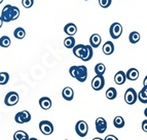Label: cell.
<instances>
[{"mask_svg": "<svg viewBox=\"0 0 147 140\" xmlns=\"http://www.w3.org/2000/svg\"><path fill=\"white\" fill-rule=\"evenodd\" d=\"M62 96L65 100L67 101H71L74 98V91L73 89L70 88V87H66V88L63 89L62 91Z\"/></svg>", "mask_w": 147, "mask_h": 140, "instance_id": "4fadbf2b", "label": "cell"}, {"mask_svg": "<svg viewBox=\"0 0 147 140\" xmlns=\"http://www.w3.org/2000/svg\"><path fill=\"white\" fill-rule=\"evenodd\" d=\"M125 80H127V75H125V73L123 71H118L116 72V74L114 75V81H115L116 85H119V86H121V85H123L125 83Z\"/></svg>", "mask_w": 147, "mask_h": 140, "instance_id": "9a60e30c", "label": "cell"}, {"mask_svg": "<svg viewBox=\"0 0 147 140\" xmlns=\"http://www.w3.org/2000/svg\"><path fill=\"white\" fill-rule=\"evenodd\" d=\"M142 130L147 133V120H144L142 122Z\"/></svg>", "mask_w": 147, "mask_h": 140, "instance_id": "d6a6232c", "label": "cell"}, {"mask_svg": "<svg viewBox=\"0 0 147 140\" xmlns=\"http://www.w3.org/2000/svg\"><path fill=\"white\" fill-rule=\"evenodd\" d=\"M109 33L113 39H117L123 34V26L120 23H113L109 28Z\"/></svg>", "mask_w": 147, "mask_h": 140, "instance_id": "3957f363", "label": "cell"}, {"mask_svg": "<svg viewBox=\"0 0 147 140\" xmlns=\"http://www.w3.org/2000/svg\"><path fill=\"white\" fill-rule=\"evenodd\" d=\"M138 100L141 102V103H147V92L145 91V89H141V91L138 94Z\"/></svg>", "mask_w": 147, "mask_h": 140, "instance_id": "83f0119b", "label": "cell"}, {"mask_svg": "<svg viewBox=\"0 0 147 140\" xmlns=\"http://www.w3.org/2000/svg\"><path fill=\"white\" fill-rule=\"evenodd\" d=\"M39 130L43 135H51L54 132V125L49 120H41L39 123Z\"/></svg>", "mask_w": 147, "mask_h": 140, "instance_id": "5b68a950", "label": "cell"}, {"mask_svg": "<svg viewBox=\"0 0 147 140\" xmlns=\"http://www.w3.org/2000/svg\"><path fill=\"white\" fill-rule=\"evenodd\" d=\"M101 42H102V37L97 33H95L90 37V45L92 47H99Z\"/></svg>", "mask_w": 147, "mask_h": 140, "instance_id": "5bb4252c", "label": "cell"}, {"mask_svg": "<svg viewBox=\"0 0 147 140\" xmlns=\"http://www.w3.org/2000/svg\"><path fill=\"white\" fill-rule=\"evenodd\" d=\"M138 99V94L136 93L135 89L129 88L125 93V103L129 105H133L136 103V101Z\"/></svg>", "mask_w": 147, "mask_h": 140, "instance_id": "7a4b0ae2", "label": "cell"}, {"mask_svg": "<svg viewBox=\"0 0 147 140\" xmlns=\"http://www.w3.org/2000/svg\"><path fill=\"white\" fill-rule=\"evenodd\" d=\"M116 96H117V92L114 88H109L106 91V98L109 99V100H113L115 99Z\"/></svg>", "mask_w": 147, "mask_h": 140, "instance_id": "484cf974", "label": "cell"}, {"mask_svg": "<svg viewBox=\"0 0 147 140\" xmlns=\"http://www.w3.org/2000/svg\"><path fill=\"white\" fill-rule=\"evenodd\" d=\"M92 140H104V139H102V138H100V137H96V138H93Z\"/></svg>", "mask_w": 147, "mask_h": 140, "instance_id": "8d00e7d4", "label": "cell"}, {"mask_svg": "<svg viewBox=\"0 0 147 140\" xmlns=\"http://www.w3.org/2000/svg\"><path fill=\"white\" fill-rule=\"evenodd\" d=\"M11 43V40L8 36H1L0 37V47H8Z\"/></svg>", "mask_w": 147, "mask_h": 140, "instance_id": "4316f807", "label": "cell"}, {"mask_svg": "<svg viewBox=\"0 0 147 140\" xmlns=\"http://www.w3.org/2000/svg\"><path fill=\"white\" fill-rule=\"evenodd\" d=\"M15 120L18 124H25L28 123L31 120V114H30L29 111L27 110H23L18 112L15 116Z\"/></svg>", "mask_w": 147, "mask_h": 140, "instance_id": "52a82bcc", "label": "cell"}, {"mask_svg": "<svg viewBox=\"0 0 147 140\" xmlns=\"http://www.w3.org/2000/svg\"><path fill=\"white\" fill-rule=\"evenodd\" d=\"M2 25H3V21H2V19H1V17H0V28L2 27Z\"/></svg>", "mask_w": 147, "mask_h": 140, "instance_id": "d590c367", "label": "cell"}, {"mask_svg": "<svg viewBox=\"0 0 147 140\" xmlns=\"http://www.w3.org/2000/svg\"><path fill=\"white\" fill-rule=\"evenodd\" d=\"M96 130L100 134H103L107 130V122L104 118H98L96 120Z\"/></svg>", "mask_w": 147, "mask_h": 140, "instance_id": "30bf717a", "label": "cell"}, {"mask_svg": "<svg viewBox=\"0 0 147 140\" xmlns=\"http://www.w3.org/2000/svg\"><path fill=\"white\" fill-rule=\"evenodd\" d=\"M30 137L27 133L25 131H17V132L13 134V140H29Z\"/></svg>", "mask_w": 147, "mask_h": 140, "instance_id": "ffe728a7", "label": "cell"}, {"mask_svg": "<svg viewBox=\"0 0 147 140\" xmlns=\"http://www.w3.org/2000/svg\"><path fill=\"white\" fill-rule=\"evenodd\" d=\"M11 7H12V5H5L4 7H3L2 11H1V19H2L3 23H9L11 22Z\"/></svg>", "mask_w": 147, "mask_h": 140, "instance_id": "9c48e42d", "label": "cell"}, {"mask_svg": "<svg viewBox=\"0 0 147 140\" xmlns=\"http://www.w3.org/2000/svg\"><path fill=\"white\" fill-rule=\"evenodd\" d=\"M66 140H68V139H66Z\"/></svg>", "mask_w": 147, "mask_h": 140, "instance_id": "7bdbcfd3", "label": "cell"}, {"mask_svg": "<svg viewBox=\"0 0 147 140\" xmlns=\"http://www.w3.org/2000/svg\"><path fill=\"white\" fill-rule=\"evenodd\" d=\"M143 88H144V87H143ZM144 89H145V91H146V92H147V88H144Z\"/></svg>", "mask_w": 147, "mask_h": 140, "instance_id": "60d3db41", "label": "cell"}, {"mask_svg": "<svg viewBox=\"0 0 147 140\" xmlns=\"http://www.w3.org/2000/svg\"><path fill=\"white\" fill-rule=\"evenodd\" d=\"M70 75L76 78L80 83H84L88 78V69L84 65H79V66H72L69 69Z\"/></svg>", "mask_w": 147, "mask_h": 140, "instance_id": "6da1fadb", "label": "cell"}, {"mask_svg": "<svg viewBox=\"0 0 147 140\" xmlns=\"http://www.w3.org/2000/svg\"><path fill=\"white\" fill-rule=\"evenodd\" d=\"M143 87H144V88H147V75L145 76L144 80H143Z\"/></svg>", "mask_w": 147, "mask_h": 140, "instance_id": "e575fe53", "label": "cell"}, {"mask_svg": "<svg viewBox=\"0 0 147 140\" xmlns=\"http://www.w3.org/2000/svg\"><path fill=\"white\" fill-rule=\"evenodd\" d=\"M2 2H3V0H0V4H1Z\"/></svg>", "mask_w": 147, "mask_h": 140, "instance_id": "ab89813d", "label": "cell"}, {"mask_svg": "<svg viewBox=\"0 0 147 140\" xmlns=\"http://www.w3.org/2000/svg\"><path fill=\"white\" fill-rule=\"evenodd\" d=\"M29 140H38V139H37V138H30Z\"/></svg>", "mask_w": 147, "mask_h": 140, "instance_id": "f35d334b", "label": "cell"}, {"mask_svg": "<svg viewBox=\"0 0 147 140\" xmlns=\"http://www.w3.org/2000/svg\"><path fill=\"white\" fill-rule=\"evenodd\" d=\"M84 49H86V45H84V44H77V45H74V47H73L74 56L80 59L81 56H82V54H84Z\"/></svg>", "mask_w": 147, "mask_h": 140, "instance_id": "d6986e66", "label": "cell"}, {"mask_svg": "<svg viewBox=\"0 0 147 140\" xmlns=\"http://www.w3.org/2000/svg\"><path fill=\"white\" fill-rule=\"evenodd\" d=\"M113 125L117 129L123 128V127H125V120H123V116H115L114 120H113Z\"/></svg>", "mask_w": 147, "mask_h": 140, "instance_id": "cb8c5ba5", "label": "cell"}, {"mask_svg": "<svg viewBox=\"0 0 147 140\" xmlns=\"http://www.w3.org/2000/svg\"><path fill=\"white\" fill-rule=\"evenodd\" d=\"M106 71V66L103 63H98L95 66V72L97 75H103Z\"/></svg>", "mask_w": 147, "mask_h": 140, "instance_id": "d4e9b609", "label": "cell"}, {"mask_svg": "<svg viewBox=\"0 0 147 140\" xmlns=\"http://www.w3.org/2000/svg\"><path fill=\"white\" fill-rule=\"evenodd\" d=\"M84 1H88V0H84Z\"/></svg>", "mask_w": 147, "mask_h": 140, "instance_id": "b9f144b4", "label": "cell"}, {"mask_svg": "<svg viewBox=\"0 0 147 140\" xmlns=\"http://www.w3.org/2000/svg\"><path fill=\"white\" fill-rule=\"evenodd\" d=\"M75 132L80 137H86L88 132V125L84 120H78L75 125Z\"/></svg>", "mask_w": 147, "mask_h": 140, "instance_id": "277c9868", "label": "cell"}, {"mask_svg": "<svg viewBox=\"0 0 147 140\" xmlns=\"http://www.w3.org/2000/svg\"><path fill=\"white\" fill-rule=\"evenodd\" d=\"M140 38H141V35H140V33L138 32V31H133V32H131L130 35H129V40H130V42L133 44L139 42Z\"/></svg>", "mask_w": 147, "mask_h": 140, "instance_id": "44dd1931", "label": "cell"}, {"mask_svg": "<svg viewBox=\"0 0 147 140\" xmlns=\"http://www.w3.org/2000/svg\"><path fill=\"white\" fill-rule=\"evenodd\" d=\"M20 17V9L17 6H12L11 7V20L15 21Z\"/></svg>", "mask_w": 147, "mask_h": 140, "instance_id": "f546056e", "label": "cell"}, {"mask_svg": "<svg viewBox=\"0 0 147 140\" xmlns=\"http://www.w3.org/2000/svg\"><path fill=\"white\" fill-rule=\"evenodd\" d=\"M102 49H103L104 54L109 56V55H112L113 52H114V44H113L112 41H106Z\"/></svg>", "mask_w": 147, "mask_h": 140, "instance_id": "ac0fdd59", "label": "cell"}, {"mask_svg": "<svg viewBox=\"0 0 147 140\" xmlns=\"http://www.w3.org/2000/svg\"><path fill=\"white\" fill-rule=\"evenodd\" d=\"M64 45L67 49H73L75 45V38L73 36H68L64 39Z\"/></svg>", "mask_w": 147, "mask_h": 140, "instance_id": "7402d4cb", "label": "cell"}, {"mask_svg": "<svg viewBox=\"0 0 147 140\" xmlns=\"http://www.w3.org/2000/svg\"><path fill=\"white\" fill-rule=\"evenodd\" d=\"M39 105L43 110H49L53 105L52 100L49 97H42V98L39 99Z\"/></svg>", "mask_w": 147, "mask_h": 140, "instance_id": "2e32d148", "label": "cell"}, {"mask_svg": "<svg viewBox=\"0 0 147 140\" xmlns=\"http://www.w3.org/2000/svg\"><path fill=\"white\" fill-rule=\"evenodd\" d=\"M111 1L112 0H99V4H100L101 7L108 8L111 5Z\"/></svg>", "mask_w": 147, "mask_h": 140, "instance_id": "4dcf8cb0", "label": "cell"}, {"mask_svg": "<svg viewBox=\"0 0 147 140\" xmlns=\"http://www.w3.org/2000/svg\"><path fill=\"white\" fill-rule=\"evenodd\" d=\"M13 36H15L17 39H23V38L26 36V31H25L24 28L18 27L17 29L13 31Z\"/></svg>", "mask_w": 147, "mask_h": 140, "instance_id": "603a6c76", "label": "cell"}, {"mask_svg": "<svg viewBox=\"0 0 147 140\" xmlns=\"http://www.w3.org/2000/svg\"><path fill=\"white\" fill-rule=\"evenodd\" d=\"M19 94L17 92H9L6 94V96L4 98V103L6 106H13L19 102Z\"/></svg>", "mask_w": 147, "mask_h": 140, "instance_id": "8992f818", "label": "cell"}, {"mask_svg": "<svg viewBox=\"0 0 147 140\" xmlns=\"http://www.w3.org/2000/svg\"><path fill=\"white\" fill-rule=\"evenodd\" d=\"M93 55H94L93 47H92L91 45H86V49H84V54H82V56H81L80 59L84 62H88L93 58Z\"/></svg>", "mask_w": 147, "mask_h": 140, "instance_id": "7c38bea8", "label": "cell"}, {"mask_svg": "<svg viewBox=\"0 0 147 140\" xmlns=\"http://www.w3.org/2000/svg\"><path fill=\"white\" fill-rule=\"evenodd\" d=\"M144 114H145V116L147 118V108H145V110H144Z\"/></svg>", "mask_w": 147, "mask_h": 140, "instance_id": "74e56055", "label": "cell"}, {"mask_svg": "<svg viewBox=\"0 0 147 140\" xmlns=\"http://www.w3.org/2000/svg\"><path fill=\"white\" fill-rule=\"evenodd\" d=\"M64 32L66 33L68 36H73L77 33V27L73 23H68V24L64 27Z\"/></svg>", "mask_w": 147, "mask_h": 140, "instance_id": "8fae6325", "label": "cell"}, {"mask_svg": "<svg viewBox=\"0 0 147 140\" xmlns=\"http://www.w3.org/2000/svg\"><path fill=\"white\" fill-rule=\"evenodd\" d=\"M9 80V74L7 72H0V85L4 86Z\"/></svg>", "mask_w": 147, "mask_h": 140, "instance_id": "f1b7e54d", "label": "cell"}, {"mask_svg": "<svg viewBox=\"0 0 147 140\" xmlns=\"http://www.w3.org/2000/svg\"><path fill=\"white\" fill-rule=\"evenodd\" d=\"M104 140H118V139H117V137L114 135H108V136H106Z\"/></svg>", "mask_w": 147, "mask_h": 140, "instance_id": "836d02e7", "label": "cell"}, {"mask_svg": "<svg viewBox=\"0 0 147 140\" xmlns=\"http://www.w3.org/2000/svg\"><path fill=\"white\" fill-rule=\"evenodd\" d=\"M125 75H127V79H129V80H137L138 77H139V71L136 68H130L127 71Z\"/></svg>", "mask_w": 147, "mask_h": 140, "instance_id": "e0dca14e", "label": "cell"}, {"mask_svg": "<svg viewBox=\"0 0 147 140\" xmlns=\"http://www.w3.org/2000/svg\"><path fill=\"white\" fill-rule=\"evenodd\" d=\"M104 85H105V79H104L103 75H97L96 74V76L92 80V88L95 91H101L104 88Z\"/></svg>", "mask_w": 147, "mask_h": 140, "instance_id": "ba28073f", "label": "cell"}, {"mask_svg": "<svg viewBox=\"0 0 147 140\" xmlns=\"http://www.w3.org/2000/svg\"><path fill=\"white\" fill-rule=\"evenodd\" d=\"M22 4L25 8H30L34 4V0H22Z\"/></svg>", "mask_w": 147, "mask_h": 140, "instance_id": "1f68e13d", "label": "cell"}]
</instances>
